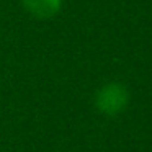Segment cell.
I'll return each instance as SVG.
<instances>
[{
	"label": "cell",
	"instance_id": "2",
	"mask_svg": "<svg viewBox=\"0 0 152 152\" xmlns=\"http://www.w3.org/2000/svg\"><path fill=\"white\" fill-rule=\"evenodd\" d=\"M64 0H21L23 8L38 20H49L62 8Z\"/></svg>",
	"mask_w": 152,
	"mask_h": 152
},
{
	"label": "cell",
	"instance_id": "1",
	"mask_svg": "<svg viewBox=\"0 0 152 152\" xmlns=\"http://www.w3.org/2000/svg\"><path fill=\"white\" fill-rule=\"evenodd\" d=\"M129 105V90L121 82H108L95 93V106L105 116H118Z\"/></svg>",
	"mask_w": 152,
	"mask_h": 152
}]
</instances>
